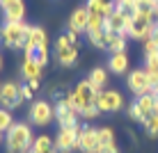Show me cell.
<instances>
[{
    "label": "cell",
    "mask_w": 158,
    "mask_h": 153,
    "mask_svg": "<svg viewBox=\"0 0 158 153\" xmlns=\"http://www.w3.org/2000/svg\"><path fill=\"white\" fill-rule=\"evenodd\" d=\"M32 144H35L32 123L16 121L5 133V149H7V153H28L32 149Z\"/></svg>",
    "instance_id": "6da1fadb"
},
{
    "label": "cell",
    "mask_w": 158,
    "mask_h": 153,
    "mask_svg": "<svg viewBox=\"0 0 158 153\" xmlns=\"http://www.w3.org/2000/svg\"><path fill=\"white\" fill-rule=\"evenodd\" d=\"M96 94H99V89L85 78V80H78L76 87L67 94V103L71 107H76L78 114H80V112H85L87 107H94L96 105Z\"/></svg>",
    "instance_id": "7a4b0ae2"
},
{
    "label": "cell",
    "mask_w": 158,
    "mask_h": 153,
    "mask_svg": "<svg viewBox=\"0 0 158 153\" xmlns=\"http://www.w3.org/2000/svg\"><path fill=\"white\" fill-rule=\"evenodd\" d=\"M154 28H156V16L154 14L135 12L131 16V23H128V37L144 43L149 37H154Z\"/></svg>",
    "instance_id": "3957f363"
},
{
    "label": "cell",
    "mask_w": 158,
    "mask_h": 153,
    "mask_svg": "<svg viewBox=\"0 0 158 153\" xmlns=\"http://www.w3.org/2000/svg\"><path fill=\"white\" fill-rule=\"evenodd\" d=\"M55 62L60 66H67V69L78 62V41H73L67 32L60 34L55 41Z\"/></svg>",
    "instance_id": "277c9868"
},
{
    "label": "cell",
    "mask_w": 158,
    "mask_h": 153,
    "mask_svg": "<svg viewBox=\"0 0 158 153\" xmlns=\"http://www.w3.org/2000/svg\"><path fill=\"white\" fill-rule=\"evenodd\" d=\"M28 25L25 21H5L2 28H0V34H2V43L7 48H12V50H16V48H23V39L25 34H28Z\"/></svg>",
    "instance_id": "5b68a950"
},
{
    "label": "cell",
    "mask_w": 158,
    "mask_h": 153,
    "mask_svg": "<svg viewBox=\"0 0 158 153\" xmlns=\"http://www.w3.org/2000/svg\"><path fill=\"white\" fill-rule=\"evenodd\" d=\"M128 119L131 121H138V123H144L149 117L158 114V105H156V96L154 94H144V96H138V101L133 105H128Z\"/></svg>",
    "instance_id": "8992f818"
},
{
    "label": "cell",
    "mask_w": 158,
    "mask_h": 153,
    "mask_svg": "<svg viewBox=\"0 0 158 153\" xmlns=\"http://www.w3.org/2000/svg\"><path fill=\"white\" fill-rule=\"evenodd\" d=\"M83 130V126L76 123V126H69V128H57V135L55 139V151L57 153H73L78 151V135Z\"/></svg>",
    "instance_id": "52a82bcc"
},
{
    "label": "cell",
    "mask_w": 158,
    "mask_h": 153,
    "mask_svg": "<svg viewBox=\"0 0 158 153\" xmlns=\"http://www.w3.org/2000/svg\"><path fill=\"white\" fill-rule=\"evenodd\" d=\"M28 119L32 126H48L55 119V105H51L48 101H32L30 110H28Z\"/></svg>",
    "instance_id": "ba28073f"
},
{
    "label": "cell",
    "mask_w": 158,
    "mask_h": 153,
    "mask_svg": "<svg viewBox=\"0 0 158 153\" xmlns=\"http://www.w3.org/2000/svg\"><path fill=\"white\" fill-rule=\"evenodd\" d=\"M21 103H23V98H21V85L19 83H14V80L0 83V107L12 112Z\"/></svg>",
    "instance_id": "9c48e42d"
},
{
    "label": "cell",
    "mask_w": 158,
    "mask_h": 153,
    "mask_svg": "<svg viewBox=\"0 0 158 153\" xmlns=\"http://www.w3.org/2000/svg\"><path fill=\"white\" fill-rule=\"evenodd\" d=\"M126 87L131 89V94L135 96H144V94H151L154 85H151L149 75H147L144 69H133L131 73L126 75Z\"/></svg>",
    "instance_id": "30bf717a"
},
{
    "label": "cell",
    "mask_w": 158,
    "mask_h": 153,
    "mask_svg": "<svg viewBox=\"0 0 158 153\" xmlns=\"http://www.w3.org/2000/svg\"><path fill=\"white\" fill-rule=\"evenodd\" d=\"M96 107L101 112H119L124 107V96L117 89H101L96 94Z\"/></svg>",
    "instance_id": "8fae6325"
},
{
    "label": "cell",
    "mask_w": 158,
    "mask_h": 153,
    "mask_svg": "<svg viewBox=\"0 0 158 153\" xmlns=\"http://www.w3.org/2000/svg\"><path fill=\"white\" fill-rule=\"evenodd\" d=\"M39 46H48V34L41 25H28V34L23 39V55H35Z\"/></svg>",
    "instance_id": "7c38bea8"
},
{
    "label": "cell",
    "mask_w": 158,
    "mask_h": 153,
    "mask_svg": "<svg viewBox=\"0 0 158 153\" xmlns=\"http://www.w3.org/2000/svg\"><path fill=\"white\" fill-rule=\"evenodd\" d=\"M55 119H57V126L60 128H69V126H76L80 123V114L76 107H71L67 103V98L55 103Z\"/></svg>",
    "instance_id": "4fadbf2b"
},
{
    "label": "cell",
    "mask_w": 158,
    "mask_h": 153,
    "mask_svg": "<svg viewBox=\"0 0 158 153\" xmlns=\"http://www.w3.org/2000/svg\"><path fill=\"white\" fill-rule=\"evenodd\" d=\"M78 151L80 153H99V128L83 126L78 135Z\"/></svg>",
    "instance_id": "5bb4252c"
},
{
    "label": "cell",
    "mask_w": 158,
    "mask_h": 153,
    "mask_svg": "<svg viewBox=\"0 0 158 153\" xmlns=\"http://www.w3.org/2000/svg\"><path fill=\"white\" fill-rule=\"evenodd\" d=\"M128 23H131V16L124 14V12H119V9H115V12L106 18V32L128 37Z\"/></svg>",
    "instance_id": "9a60e30c"
},
{
    "label": "cell",
    "mask_w": 158,
    "mask_h": 153,
    "mask_svg": "<svg viewBox=\"0 0 158 153\" xmlns=\"http://www.w3.org/2000/svg\"><path fill=\"white\" fill-rule=\"evenodd\" d=\"M87 23H89V9L85 5H80V7H76L71 12V16L67 21V28H69V32L83 34V32H87Z\"/></svg>",
    "instance_id": "2e32d148"
},
{
    "label": "cell",
    "mask_w": 158,
    "mask_h": 153,
    "mask_svg": "<svg viewBox=\"0 0 158 153\" xmlns=\"http://www.w3.org/2000/svg\"><path fill=\"white\" fill-rule=\"evenodd\" d=\"M41 71H44V66L37 64L35 55H23V62H21V78H23L25 83L41 80Z\"/></svg>",
    "instance_id": "e0dca14e"
},
{
    "label": "cell",
    "mask_w": 158,
    "mask_h": 153,
    "mask_svg": "<svg viewBox=\"0 0 158 153\" xmlns=\"http://www.w3.org/2000/svg\"><path fill=\"white\" fill-rule=\"evenodd\" d=\"M2 7V16L5 21H23L25 16V0H7L5 5H0Z\"/></svg>",
    "instance_id": "ac0fdd59"
},
{
    "label": "cell",
    "mask_w": 158,
    "mask_h": 153,
    "mask_svg": "<svg viewBox=\"0 0 158 153\" xmlns=\"http://www.w3.org/2000/svg\"><path fill=\"white\" fill-rule=\"evenodd\" d=\"M108 71H112L115 75L128 73V55L126 53H112L108 57Z\"/></svg>",
    "instance_id": "d6986e66"
},
{
    "label": "cell",
    "mask_w": 158,
    "mask_h": 153,
    "mask_svg": "<svg viewBox=\"0 0 158 153\" xmlns=\"http://www.w3.org/2000/svg\"><path fill=\"white\" fill-rule=\"evenodd\" d=\"M108 149H117L115 144V130L110 126H101L99 128V153L108 151Z\"/></svg>",
    "instance_id": "ffe728a7"
},
{
    "label": "cell",
    "mask_w": 158,
    "mask_h": 153,
    "mask_svg": "<svg viewBox=\"0 0 158 153\" xmlns=\"http://www.w3.org/2000/svg\"><path fill=\"white\" fill-rule=\"evenodd\" d=\"M85 7L89 9V14H99L103 18H108L115 12V5H106L103 0H85Z\"/></svg>",
    "instance_id": "44dd1931"
},
{
    "label": "cell",
    "mask_w": 158,
    "mask_h": 153,
    "mask_svg": "<svg viewBox=\"0 0 158 153\" xmlns=\"http://www.w3.org/2000/svg\"><path fill=\"white\" fill-rule=\"evenodd\" d=\"M32 151L35 153H57L55 151V139L51 135H39V137H35Z\"/></svg>",
    "instance_id": "7402d4cb"
},
{
    "label": "cell",
    "mask_w": 158,
    "mask_h": 153,
    "mask_svg": "<svg viewBox=\"0 0 158 153\" xmlns=\"http://www.w3.org/2000/svg\"><path fill=\"white\" fill-rule=\"evenodd\" d=\"M126 41H128V37L108 32V48H106V50L110 53V55H112V53H126Z\"/></svg>",
    "instance_id": "603a6c76"
},
{
    "label": "cell",
    "mask_w": 158,
    "mask_h": 153,
    "mask_svg": "<svg viewBox=\"0 0 158 153\" xmlns=\"http://www.w3.org/2000/svg\"><path fill=\"white\" fill-rule=\"evenodd\" d=\"M87 80H89L92 85L96 87V89H106V83H108V69H103V66H94L89 71V75H87Z\"/></svg>",
    "instance_id": "cb8c5ba5"
},
{
    "label": "cell",
    "mask_w": 158,
    "mask_h": 153,
    "mask_svg": "<svg viewBox=\"0 0 158 153\" xmlns=\"http://www.w3.org/2000/svg\"><path fill=\"white\" fill-rule=\"evenodd\" d=\"M101 32H106V18L99 14H89V23H87L85 34H101Z\"/></svg>",
    "instance_id": "d4e9b609"
},
{
    "label": "cell",
    "mask_w": 158,
    "mask_h": 153,
    "mask_svg": "<svg viewBox=\"0 0 158 153\" xmlns=\"http://www.w3.org/2000/svg\"><path fill=\"white\" fill-rule=\"evenodd\" d=\"M115 9L133 16L135 12H138V0H115Z\"/></svg>",
    "instance_id": "484cf974"
},
{
    "label": "cell",
    "mask_w": 158,
    "mask_h": 153,
    "mask_svg": "<svg viewBox=\"0 0 158 153\" xmlns=\"http://www.w3.org/2000/svg\"><path fill=\"white\" fill-rule=\"evenodd\" d=\"M87 41H89V46L99 48V50H106V48H108V32H101V34H87Z\"/></svg>",
    "instance_id": "4316f807"
},
{
    "label": "cell",
    "mask_w": 158,
    "mask_h": 153,
    "mask_svg": "<svg viewBox=\"0 0 158 153\" xmlns=\"http://www.w3.org/2000/svg\"><path fill=\"white\" fill-rule=\"evenodd\" d=\"M14 123H16V121H14L12 112L5 110V107H0V133H7V130L12 128Z\"/></svg>",
    "instance_id": "83f0119b"
},
{
    "label": "cell",
    "mask_w": 158,
    "mask_h": 153,
    "mask_svg": "<svg viewBox=\"0 0 158 153\" xmlns=\"http://www.w3.org/2000/svg\"><path fill=\"white\" fill-rule=\"evenodd\" d=\"M142 126H144V133H147V137H151V139H156V137H158V114L149 117V119H147V121H144Z\"/></svg>",
    "instance_id": "f1b7e54d"
},
{
    "label": "cell",
    "mask_w": 158,
    "mask_h": 153,
    "mask_svg": "<svg viewBox=\"0 0 158 153\" xmlns=\"http://www.w3.org/2000/svg\"><path fill=\"white\" fill-rule=\"evenodd\" d=\"M144 57H151V55H158V37H149L144 43Z\"/></svg>",
    "instance_id": "f546056e"
},
{
    "label": "cell",
    "mask_w": 158,
    "mask_h": 153,
    "mask_svg": "<svg viewBox=\"0 0 158 153\" xmlns=\"http://www.w3.org/2000/svg\"><path fill=\"white\" fill-rule=\"evenodd\" d=\"M35 59H37V64L39 66H46L48 64V46H39L35 50Z\"/></svg>",
    "instance_id": "4dcf8cb0"
},
{
    "label": "cell",
    "mask_w": 158,
    "mask_h": 153,
    "mask_svg": "<svg viewBox=\"0 0 158 153\" xmlns=\"http://www.w3.org/2000/svg\"><path fill=\"white\" fill-rule=\"evenodd\" d=\"M99 114H101V110L94 105V107H87L85 112H80V119H83V121H92V119H96Z\"/></svg>",
    "instance_id": "1f68e13d"
},
{
    "label": "cell",
    "mask_w": 158,
    "mask_h": 153,
    "mask_svg": "<svg viewBox=\"0 0 158 153\" xmlns=\"http://www.w3.org/2000/svg\"><path fill=\"white\" fill-rule=\"evenodd\" d=\"M32 96H35V89H32L30 85L21 83V98H23V101H32Z\"/></svg>",
    "instance_id": "d6a6232c"
},
{
    "label": "cell",
    "mask_w": 158,
    "mask_h": 153,
    "mask_svg": "<svg viewBox=\"0 0 158 153\" xmlns=\"http://www.w3.org/2000/svg\"><path fill=\"white\" fill-rule=\"evenodd\" d=\"M151 94H154V96H156V105H158V85L154 87V91H151Z\"/></svg>",
    "instance_id": "836d02e7"
},
{
    "label": "cell",
    "mask_w": 158,
    "mask_h": 153,
    "mask_svg": "<svg viewBox=\"0 0 158 153\" xmlns=\"http://www.w3.org/2000/svg\"><path fill=\"white\" fill-rule=\"evenodd\" d=\"M154 16H156V21H158V0H156V7H154Z\"/></svg>",
    "instance_id": "e575fe53"
},
{
    "label": "cell",
    "mask_w": 158,
    "mask_h": 153,
    "mask_svg": "<svg viewBox=\"0 0 158 153\" xmlns=\"http://www.w3.org/2000/svg\"><path fill=\"white\" fill-rule=\"evenodd\" d=\"M101 153H119L117 149H108V151H101Z\"/></svg>",
    "instance_id": "d590c367"
},
{
    "label": "cell",
    "mask_w": 158,
    "mask_h": 153,
    "mask_svg": "<svg viewBox=\"0 0 158 153\" xmlns=\"http://www.w3.org/2000/svg\"><path fill=\"white\" fill-rule=\"evenodd\" d=\"M154 37H158V21H156V28H154Z\"/></svg>",
    "instance_id": "8d00e7d4"
},
{
    "label": "cell",
    "mask_w": 158,
    "mask_h": 153,
    "mask_svg": "<svg viewBox=\"0 0 158 153\" xmlns=\"http://www.w3.org/2000/svg\"><path fill=\"white\" fill-rule=\"evenodd\" d=\"M103 2H106V5H115V0H103Z\"/></svg>",
    "instance_id": "74e56055"
},
{
    "label": "cell",
    "mask_w": 158,
    "mask_h": 153,
    "mask_svg": "<svg viewBox=\"0 0 158 153\" xmlns=\"http://www.w3.org/2000/svg\"><path fill=\"white\" fill-rule=\"evenodd\" d=\"M0 69H2V55H0Z\"/></svg>",
    "instance_id": "f35d334b"
},
{
    "label": "cell",
    "mask_w": 158,
    "mask_h": 153,
    "mask_svg": "<svg viewBox=\"0 0 158 153\" xmlns=\"http://www.w3.org/2000/svg\"><path fill=\"white\" fill-rule=\"evenodd\" d=\"M0 43H2V34H0Z\"/></svg>",
    "instance_id": "ab89813d"
},
{
    "label": "cell",
    "mask_w": 158,
    "mask_h": 153,
    "mask_svg": "<svg viewBox=\"0 0 158 153\" xmlns=\"http://www.w3.org/2000/svg\"><path fill=\"white\" fill-rule=\"evenodd\" d=\"M0 142H2V133H0Z\"/></svg>",
    "instance_id": "60d3db41"
}]
</instances>
